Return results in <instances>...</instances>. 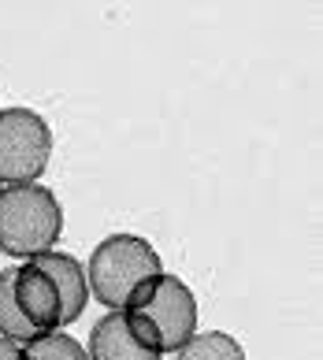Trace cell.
I'll return each instance as SVG.
<instances>
[{"instance_id": "5", "label": "cell", "mask_w": 323, "mask_h": 360, "mask_svg": "<svg viewBox=\"0 0 323 360\" xmlns=\"http://www.w3.org/2000/svg\"><path fill=\"white\" fill-rule=\"evenodd\" d=\"M89 360H160V342L153 327L130 309L104 312L89 330Z\"/></svg>"}, {"instance_id": "8", "label": "cell", "mask_w": 323, "mask_h": 360, "mask_svg": "<svg viewBox=\"0 0 323 360\" xmlns=\"http://www.w3.org/2000/svg\"><path fill=\"white\" fill-rule=\"evenodd\" d=\"M179 360H246V349L227 330H205L182 345Z\"/></svg>"}, {"instance_id": "7", "label": "cell", "mask_w": 323, "mask_h": 360, "mask_svg": "<svg viewBox=\"0 0 323 360\" xmlns=\"http://www.w3.org/2000/svg\"><path fill=\"white\" fill-rule=\"evenodd\" d=\"M34 264L42 271H49V278L56 283L60 290V309H63V327L75 323L78 316L86 312L89 304V283H86V268L78 264L71 252H42V257H34Z\"/></svg>"}, {"instance_id": "6", "label": "cell", "mask_w": 323, "mask_h": 360, "mask_svg": "<svg viewBox=\"0 0 323 360\" xmlns=\"http://www.w3.org/2000/svg\"><path fill=\"white\" fill-rule=\"evenodd\" d=\"M11 293H15V304H19L23 319L37 330V335L63 327L60 290L49 278V271H42L34 260H26L15 268V275H11Z\"/></svg>"}, {"instance_id": "3", "label": "cell", "mask_w": 323, "mask_h": 360, "mask_svg": "<svg viewBox=\"0 0 323 360\" xmlns=\"http://www.w3.org/2000/svg\"><path fill=\"white\" fill-rule=\"evenodd\" d=\"M130 312H138L153 327L160 353H179L197 335V297L179 275L160 271L149 283H141L138 293L127 301Z\"/></svg>"}, {"instance_id": "11", "label": "cell", "mask_w": 323, "mask_h": 360, "mask_svg": "<svg viewBox=\"0 0 323 360\" xmlns=\"http://www.w3.org/2000/svg\"><path fill=\"white\" fill-rule=\"evenodd\" d=\"M0 360H23V345L11 338H0Z\"/></svg>"}, {"instance_id": "4", "label": "cell", "mask_w": 323, "mask_h": 360, "mask_svg": "<svg viewBox=\"0 0 323 360\" xmlns=\"http://www.w3.org/2000/svg\"><path fill=\"white\" fill-rule=\"evenodd\" d=\"M52 156V130L34 108H0V182H37Z\"/></svg>"}, {"instance_id": "9", "label": "cell", "mask_w": 323, "mask_h": 360, "mask_svg": "<svg viewBox=\"0 0 323 360\" xmlns=\"http://www.w3.org/2000/svg\"><path fill=\"white\" fill-rule=\"evenodd\" d=\"M11 275H15V268H4L0 271V338H11V342H34L37 330L23 319L19 304H15V293H11Z\"/></svg>"}, {"instance_id": "1", "label": "cell", "mask_w": 323, "mask_h": 360, "mask_svg": "<svg viewBox=\"0 0 323 360\" xmlns=\"http://www.w3.org/2000/svg\"><path fill=\"white\" fill-rule=\"evenodd\" d=\"M63 231V208L42 182L0 186V252L8 257H42L52 252Z\"/></svg>"}, {"instance_id": "10", "label": "cell", "mask_w": 323, "mask_h": 360, "mask_svg": "<svg viewBox=\"0 0 323 360\" xmlns=\"http://www.w3.org/2000/svg\"><path fill=\"white\" fill-rule=\"evenodd\" d=\"M23 360H89L78 338L63 335V330H45L34 342L23 345Z\"/></svg>"}, {"instance_id": "2", "label": "cell", "mask_w": 323, "mask_h": 360, "mask_svg": "<svg viewBox=\"0 0 323 360\" xmlns=\"http://www.w3.org/2000/svg\"><path fill=\"white\" fill-rule=\"evenodd\" d=\"M160 271H164L160 252L141 234H108L86 264V283L93 297L112 312L127 309V301L138 293V286Z\"/></svg>"}]
</instances>
